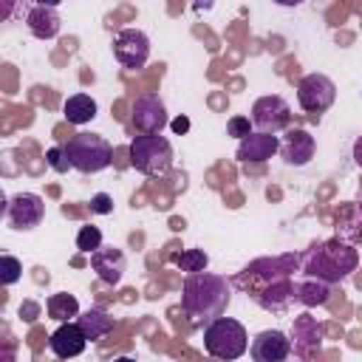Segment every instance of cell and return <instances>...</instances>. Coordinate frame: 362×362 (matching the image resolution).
I'll use <instances>...</instances> for the list:
<instances>
[{
	"mask_svg": "<svg viewBox=\"0 0 362 362\" xmlns=\"http://www.w3.org/2000/svg\"><path fill=\"white\" fill-rule=\"evenodd\" d=\"M300 257L294 255H283V257H263V260H255L252 266H246L238 277H235V286L246 288L257 305H263L266 311H286L291 303H294V280H291V272L297 269Z\"/></svg>",
	"mask_w": 362,
	"mask_h": 362,
	"instance_id": "obj_1",
	"label": "cell"
},
{
	"mask_svg": "<svg viewBox=\"0 0 362 362\" xmlns=\"http://www.w3.org/2000/svg\"><path fill=\"white\" fill-rule=\"evenodd\" d=\"M232 297V286L226 277L212 274V272H195L184 277L181 286V308L187 311V317H192V322H212L218 317H223L226 305Z\"/></svg>",
	"mask_w": 362,
	"mask_h": 362,
	"instance_id": "obj_2",
	"label": "cell"
},
{
	"mask_svg": "<svg viewBox=\"0 0 362 362\" xmlns=\"http://www.w3.org/2000/svg\"><path fill=\"white\" fill-rule=\"evenodd\" d=\"M356 263H359V252L351 243L331 238V240H320L311 249H305V255L300 257V272L303 277L320 280L325 286H337L354 274Z\"/></svg>",
	"mask_w": 362,
	"mask_h": 362,
	"instance_id": "obj_3",
	"label": "cell"
},
{
	"mask_svg": "<svg viewBox=\"0 0 362 362\" xmlns=\"http://www.w3.org/2000/svg\"><path fill=\"white\" fill-rule=\"evenodd\" d=\"M71 167L76 173H85V175H93V173H102L110 167V158H113V147L105 136L99 133H74L65 144H62Z\"/></svg>",
	"mask_w": 362,
	"mask_h": 362,
	"instance_id": "obj_4",
	"label": "cell"
},
{
	"mask_svg": "<svg viewBox=\"0 0 362 362\" xmlns=\"http://www.w3.org/2000/svg\"><path fill=\"white\" fill-rule=\"evenodd\" d=\"M204 348L209 356L232 362L249 351V334H246L243 322H238L232 317H218L204 328Z\"/></svg>",
	"mask_w": 362,
	"mask_h": 362,
	"instance_id": "obj_5",
	"label": "cell"
},
{
	"mask_svg": "<svg viewBox=\"0 0 362 362\" xmlns=\"http://www.w3.org/2000/svg\"><path fill=\"white\" fill-rule=\"evenodd\" d=\"M130 153V167L139 170L141 175H164L173 164V144L158 133V136H136L127 147Z\"/></svg>",
	"mask_w": 362,
	"mask_h": 362,
	"instance_id": "obj_6",
	"label": "cell"
},
{
	"mask_svg": "<svg viewBox=\"0 0 362 362\" xmlns=\"http://www.w3.org/2000/svg\"><path fill=\"white\" fill-rule=\"evenodd\" d=\"M334 99H337V85L325 74H305L297 85V102L305 113L317 116V113L328 110L334 105Z\"/></svg>",
	"mask_w": 362,
	"mask_h": 362,
	"instance_id": "obj_7",
	"label": "cell"
},
{
	"mask_svg": "<svg viewBox=\"0 0 362 362\" xmlns=\"http://www.w3.org/2000/svg\"><path fill=\"white\" fill-rule=\"evenodd\" d=\"M113 57L127 71L144 68V62L150 59V37L141 28H122L113 37Z\"/></svg>",
	"mask_w": 362,
	"mask_h": 362,
	"instance_id": "obj_8",
	"label": "cell"
},
{
	"mask_svg": "<svg viewBox=\"0 0 362 362\" xmlns=\"http://www.w3.org/2000/svg\"><path fill=\"white\" fill-rule=\"evenodd\" d=\"M288 122H291V107H288V102L283 96L266 93V96L255 99V105H252V127H257V133H280Z\"/></svg>",
	"mask_w": 362,
	"mask_h": 362,
	"instance_id": "obj_9",
	"label": "cell"
},
{
	"mask_svg": "<svg viewBox=\"0 0 362 362\" xmlns=\"http://www.w3.org/2000/svg\"><path fill=\"white\" fill-rule=\"evenodd\" d=\"M130 122L141 136H158L167 127V107L158 93H141L136 96L130 107Z\"/></svg>",
	"mask_w": 362,
	"mask_h": 362,
	"instance_id": "obj_10",
	"label": "cell"
},
{
	"mask_svg": "<svg viewBox=\"0 0 362 362\" xmlns=\"http://www.w3.org/2000/svg\"><path fill=\"white\" fill-rule=\"evenodd\" d=\"M6 218L11 223V229H20V232H31L34 226L42 223L45 218V204L37 192H17L8 198L6 204Z\"/></svg>",
	"mask_w": 362,
	"mask_h": 362,
	"instance_id": "obj_11",
	"label": "cell"
},
{
	"mask_svg": "<svg viewBox=\"0 0 362 362\" xmlns=\"http://www.w3.org/2000/svg\"><path fill=\"white\" fill-rule=\"evenodd\" d=\"M249 354L255 362H286L291 356V339L277 328H266L252 339Z\"/></svg>",
	"mask_w": 362,
	"mask_h": 362,
	"instance_id": "obj_12",
	"label": "cell"
},
{
	"mask_svg": "<svg viewBox=\"0 0 362 362\" xmlns=\"http://www.w3.org/2000/svg\"><path fill=\"white\" fill-rule=\"evenodd\" d=\"M314 153H317V141H314V136H311L308 130H303V127L288 130L286 139L280 141V156H283V161H286L288 167H305V164H311Z\"/></svg>",
	"mask_w": 362,
	"mask_h": 362,
	"instance_id": "obj_13",
	"label": "cell"
},
{
	"mask_svg": "<svg viewBox=\"0 0 362 362\" xmlns=\"http://www.w3.org/2000/svg\"><path fill=\"white\" fill-rule=\"evenodd\" d=\"M124 252L116 249V246H102L90 255V269L96 272V277L105 283V286H119L122 277H124Z\"/></svg>",
	"mask_w": 362,
	"mask_h": 362,
	"instance_id": "obj_14",
	"label": "cell"
},
{
	"mask_svg": "<svg viewBox=\"0 0 362 362\" xmlns=\"http://www.w3.org/2000/svg\"><path fill=\"white\" fill-rule=\"evenodd\" d=\"M274 153H280V139L274 133H252L238 144V161L240 164H260L269 161Z\"/></svg>",
	"mask_w": 362,
	"mask_h": 362,
	"instance_id": "obj_15",
	"label": "cell"
},
{
	"mask_svg": "<svg viewBox=\"0 0 362 362\" xmlns=\"http://www.w3.org/2000/svg\"><path fill=\"white\" fill-rule=\"evenodd\" d=\"M48 348L54 351V356L59 359H74L88 348V337L82 334V328L76 322H62L51 337H48Z\"/></svg>",
	"mask_w": 362,
	"mask_h": 362,
	"instance_id": "obj_16",
	"label": "cell"
},
{
	"mask_svg": "<svg viewBox=\"0 0 362 362\" xmlns=\"http://www.w3.org/2000/svg\"><path fill=\"white\" fill-rule=\"evenodd\" d=\"M25 25L37 40H54L59 34V11L57 6H45V3H31L25 8Z\"/></svg>",
	"mask_w": 362,
	"mask_h": 362,
	"instance_id": "obj_17",
	"label": "cell"
},
{
	"mask_svg": "<svg viewBox=\"0 0 362 362\" xmlns=\"http://www.w3.org/2000/svg\"><path fill=\"white\" fill-rule=\"evenodd\" d=\"M291 339H294V351H297L300 356H308L311 351H320V345H322V328L317 325L314 317L303 314V317L294 320Z\"/></svg>",
	"mask_w": 362,
	"mask_h": 362,
	"instance_id": "obj_18",
	"label": "cell"
},
{
	"mask_svg": "<svg viewBox=\"0 0 362 362\" xmlns=\"http://www.w3.org/2000/svg\"><path fill=\"white\" fill-rule=\"evenodd\" d=\"M76 325L82 328L88 342H93V339H102V337H107L113 331V317L105 314L102 308H88V311H82L76 317Z\"/></svg>",
	"mask_w": 362,
	"mask_h": 362,
	"instance_id": "obj_19",
	"label": "cell"
},
{
	"mask_svg": "<svg viewBox=\"0 0 362 362\" xmlns=\"http://www.w3.org/2000/svg\"><path fill=\"white\" fill-rule=\"evenodd\" d=\"M62 113L71 124H88L96 116V99L88 96V93H74V96L65 99Z\"/></svg>",
	"mask_w": 362,
	"mask_h": 362,
	"instance_id": "obj_20",
	"label": "cell"
},
{
	"mask_svg": "<svg viewBox=\"0 0 362 362\" xmlns=\"http://www.w3.org/2000/svg\"><path fill=\"white\" fill-rule=\"evenodd\" d=\"M331 297V286L320 283V280H311V277H303L294 283V300L303 303L305 308L311 305H325Z\"/></svg>",
	"mask_w": 362,
	"mask_h": 362,
	"instance_id": "obj_21",
	"label": "cell"
},
{
	"mask_svg": "<svg viewBox=\"0 0 362 362\" xmlns=\"http://www.w3.org/2000/svg\"><path fill=\"white\" fill-rule=\"evenodd\" d=\"M45 308H48V317H54V320H59V322H71V317H79V303H76V297L68 294V291L51 294L48 303H45Z\"/></svg>",
	"mask_w": 362,
	"mask_h": 362,
	"instance_id": "obj_22",
	"label": "cell"
},
{
	"mask_svg": "<svg viewBox=\"0 0 362 362\" xmlns=\"http://www.w3.org/2000/svg\"><path fill=\"white\" fill-rule=\"evenodd\" d=\"M170 260H173L181 272H187V274L206 272V266H209V255H206L204 249H184L181 255H173Z\"/></svg>",
	"mask_w": 362,
	"mask_h": 362,
	"instance_id": "obj_23",
	"label": "cell"
},
{
	"mask_svg": "<svg viewBox=\"0 0 362 362\" xmlns=\"http://www.w3.org/2000/svg\"><path fill=\"white\" fill-rule=\"evenodd\" d=\"M76 249L85 252V255H93L96 249H102V229L99 226H82L76 232Z\"/></svg>",
	"mask_w": 362,
	"mask_h": 362,
	"instance_id": "obj_24",
	"label": "cell"
},
{
	"mask_svg": "<svg viewBox=\"0 0 362 362\" xmlns=\"http://www.w3.org/2000/svg\"><path fill=\"white\" fill-rule=\"evenodd\" d=\"M23 274V263L14 255H0V283L3 286H14Z\"/></svg>",
	"mask_w": 362,
	"mask_h": 362,
	"instance_id": "obj_25",
	"label": "cell"
},
{
	"mask_svg": "<svg viewBox=\"0 0 362 362\" xmlns=\"http://www.w3.org/2000/svg\"><path fill=\"white\" fill-rule=\"evenodd\" d=\"M226 133L243 141L246 136H252V133H255V130H252V119H249V116H232V119L226 122Z\"/></svg>",
	"mask_w": 362,
	"mask_h": 362,
	"instance_id": "obj_26",
	"label": "cell"
},
{
	"mask_svg": "<svg viewBox=\"0 0 362 362\" xmlns=\"http://www.w3.org/2000/svg\"><path fill=\"white\" fill-rule=\"evenodd\" d=\"M45 161H48V167L54 173H68V167H71V161H68V156H65L62 147H48L45 150Z\"/></svg>",
	"mask_w": 362,
	"mask_h": 362,
	"instance_id": "obj_27",
	"label": "cell"
},
{
	"mask_svg": "<svg viewBox=\"0 0 362 362\" xmlns=\"http://www.w3.org/2000/svg\"><path fill=\"white\" fill-rule=\"evenodd\" d=\"M90 212H96V215H110V212H113V198H110L107 192H96V195L90 198Z\"/></svg>",
	"mask_w": 362,
	"mask_h": 362,
	"instance_id": "obj_28",
	"label": "cell"
},
{
	"mask_svg": "<svg viewBox=\"0 0 362 362\" xmlns=\"http://www.w3.org/2000/svg\"><path fill=\"white\" fill-rule=\"evenodd\" d=\"M37 311H40V308H37L34 303H25V305L20 308V317H23V320H34V317H37Z\"/></svg>",
	"mask_w": 362,
	"mask_h": 362,
	"instance_id": "obj_29",
	"label": "cell"
},
{
	"mask_svg": "<svg viewBox=\"0 0 362 362\" xmlns=\"http://www.w3.org/2000/svg\"><path fill=\"white\" fill-rule=\"evenodd\" d=\"M173 130H175V133H187V130H189V119H184V116H178V119L173 122Z\"/></svg>",
	"mask_w": 362,
	"mask_h": 362,
	"instance_id": "obj_30",
	"label": "cell"
},
{
	"mask_svg": "<svg viewBox=\"0 0 362 362\" xmlns=\"http://www.w3.org/2000/svg\"><path fill=\"white\" fill-rule=\"evenodd\" d=\"M354 161H356V164L362 167V136H359V139L354 141Z\"/></svg>",
	"mask_w": 362,
	"mask_h": 362,
	"instance_id": "obj_31",
	"label": "cell"
},
{
	"mask_svg": "<svg viewBox=\"0 0 362 362\" xmlns=\"http://www.w3.org/2000/svg\"><path fill=\"white\" fill-rule=\"evenodd\" d=\"M113 362H139V359H133V356H116Z\"/></svg>",
	"mask_w": 362,
	"mask_h": 362,
	"instance_id": "obj_32",
	"label": "cell"
}]
</instances>
